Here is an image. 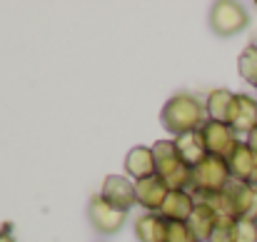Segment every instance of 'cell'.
<instances>
[{"label": "cell", "mask_w": 257, "mask_h": 242, "mask_svg": "<svg viewBox=\"0 0 257 242\" xmlns=\"http://www.w3.org/2000/svg\"><path fill=\"white\" fill-rule=\"evenodd\" d=\"M247 145L252 148V153L257 155V128L252 130V133H250V135H247Z\"/></svg>", "instance_id": "44dd1931"}, {"label": "cell", "mask_w": 257, "mask_h": 242, "mask_svg": "<svg viewBox=\"0 0 257 242\" xmlns=\"http://www.w3.org/2000/svg\"><path fill=\"white\" fill-rule=\"evenodd\" d=\"M170 192L172 190L168 187V182H165L160 175H153V177H145V180L135 182L138 205H140V207H145L148 212H160Z\"/></svg>", "instance_id": "ba28073f"}, {"label": "cell", "mask_w": 257, "mask_h": 242, "mask_svg": "<svg viewBox=\"0 0 257 242\" xmlns=\"http://www.w3.org/2000/svg\"><path fill=\"white\" fill-rule=\"evenodd\" d=\"M230 125L235 128V133H245L250 135L257 128V100L250 95H237L232 100V112H230Z\"/></svg>", "instance_id": "30bf717a"}, {"label": "cell", "mask_w": 257, "mask_h": 242, "mask_svg": "<svg viewBox=\"0 0 257 242\" xmlns=\"http://www.w3.org/2000/svg\"><path fill=\"white\" fill-rule=\"evenodd\" d=\"M0 242H15V237L8 230H0Z\"/></svg>", "instance_id": "7402d4cb"}, {"label": "cell", "mask_w": 257, "mask_h": 242, "mask_svg": "<svg viewBox=\"0 0 257 242\" xmlns=\"http://www.w3.org/2000/svg\"><path fill=\"white\" fill-rule=\"evenodd\" d=\"M200 135L205 140L207 153L215 155V158H225V160L235 150V145L240 143L235 128L227 125V123H217V120H205V125L200 128Z\"/></svg>", "instance_id": "8992f818"}, {"label": "cell", "mask_w": 257, "mask_h": 242, "mask_svg": "<svg viewBox=\"0 0 257 242\" xmlns=\"http://www.w3.org/2000/svg\"><path fill=\"white\" fill-rule=\"evenodd\" d=\"M237 73L242 75V80L247 82V85H252L257 87V45H247L242 53H240V58H237Z\"/></svg>", "instance_id": "e0dca14e"}, {"label": "cell", "mask_w": 257, "mask_h": 242, "mask_svg": "<svg viewBox=\"0 0 257 242\" xmlns=\"http://www.w3.org/2000/svg\"><path fill=\"white\" fill-rule=\"evenodd\" d=\"M153 155H155V172L168 182L170 190H190L192 170L180 160L175 140H158L153 145Z\"/></svg>", "instance_id": "3957f363"}, {"label": "cell", "mask_w": 257, "mask_h": 242, "mask_svg": "<svg viewBox=\"0 0 257 242\" xmlns=\"http://www.w3.org/2000/svg\"><path fill=\"white\" fill-rule=\"evenodd\" d=\"M87 220H90V225H92L97 232H102V235H115V232H120V227L125 225L127 212L120 210V207H115V205H110L102 195H95V197L90 200V205H87Z\"/></svg>", "instance_id": "5b68a950"}, {"label": "cell", "mask_w": 257, "mask_h": 242, "mask_svg": "<svg viewBox=\"0 0 257 242\" xmlns=\"http://www.w3.org/2000/svg\"><path fill=\"white\" fill-rule=\"evenodd\" d=\"M110 205L120 207V210H130L135 202H138V195H135V182L125 175H107L105 182H102V192H100Z\"/></svg>", "instance_id": "9c48e42d"}, {"label": "cell", "mask_w": 257, "mask_h": 242, "mask_svg": "<svg viewBox=\"0 0 257 242\" xmlns=\"http://www.w3.org/2000/svg\"><path fill=\"white\" fill-rule=\"evenodd\" d=\"M125 172H127L135 182L158 175V172H155V155H153V148H145V145L133 148V150L125 155Z\"/></svg>", "instance_id": "4fadbf2b"}, {"label": "cell", "mask_w": 257, "mask_h": 242, "mask_svg": "<svg viewBox=\"0 0 257 242\" xmlns=\"http://www.w3.org/2000/svg\"><path fill=\"white\" fill-rule=\"evenodd\" d=\"M168 242H200V240L190 230L187 222H170V227H168Z\"/></svg>", "instance_id": "d6986e66"}, {"label": "cell", "mask_w": 257, "mask_h": 242, "mask_svg": "<svg viewBox=\"0 0 257 242\" xmlns=\"http://www.w3.org/2000/svg\"><path fill=\"white\" fill-rule=\"evenodd\" d=\"M170 222L160 212H145L135 220V235L140 242H168Z\"/></svg>", "instance_id": "5bb4252c"}, {"label": "cell", "mask_w": 257, "mask_h": 242, "mask_svg": "<svg viewBox=\"0 0 257 242\" xmlns=\"http://www.w3.org/2000/svg\"><path fill=\"white\" fill-rule=\"evenodd\" d=\"M195 205H197V200H195L192 192H187V190H172L170 195H168V200H165V205H163V210H160V215L168 222H187L190 215H192V210H195Z\"/></svg>", "instance_id": "7c38bea8"}, {"label": "cell", "mask_w": 257, "mask_h": 242, "mask_svg": "<svg viewBox=\"0 0 257 242\" xmlns=\"http://www.w3.org/2000/svg\"><path fill=\"white\" fill-rule=\"evenodd\" d=\"M227 167H230L232 180L245 182V185H257V155L247 145V140H240L235 150L227 155Z\"/></svg>", "instance_id": "52a82bcc"}, {"label": "cell", "mask_w": 257, "mask_h": 242, "mask_svg": "<svg viewBox=\"0 0 257 242\" xmlns=\"http://www.w3.org/2000/svg\"><path fill=\"white\" fill-rule=\"evenodd\" d=\"M187 225H190V230L197 235V240L207 242L210 235H212V230H215V225H217V212H215L207 202L200 200V202L195 205V210H192Z\"/></svg>", "instance_id": "9a60e30c"}, {"label": "cell", "mask_w": 257, "mask_h": 242, "mask_svg": "<svg viewBox=\"0 0 257 242\" xmlns=\"http://www.w3.org/2000/svg\"><path fill=\"white\" fill-rule=\"evenodd\" d=\"M232 175H230V167L225 158H215L210 155L205 162H200L192 175H190V190L192 195H197L200 200H207L217 192H222L227 185H230Z\"/></svg>", "instance_id": "7a4b0ae2"}, {"label": "cell", "mask_w": 257, "mask_h": 242, "mask_svg": "<svg viewBox=\"0 0 257 242\" xmlns=\"http://www.w3.org/2000/svg\"><path fill=\"white\" fill-rule=\"evenodd\" d=\"M232 100H235V92H230V90H212L207 95V102H205L207 120H217V123H227L230 125Z\"/></svg>", "instance_id": "2e32d148"}, {"label": "cell", "mask_w": 257, "mask_h": 242, "mask_svg": "<svg viewBox=\"0 0 257 242\" xmlns=\"http://www.w3.org/2000/svg\"><path fill=\"white\" fill-rule=\"evenodd\" d=\"M247 23H250V15L240 3L220 0L210 8V28H212V33H217L222 38L242 33L247 28Z\"/></svg>", "instance_id": "277c9868"}, {"label": "cell", "mask_w": 257, "mask_h": 242, "mask_svg": "<svg viewBox=\"0 0 257 242\" xmlns=\"http://www.w3.org/2000/svg\"><path fill=\"white\" fill-rule=\"evenodd\" d=\"M235 222L237 220H230V217H217V225L210 235L207 242H235Z\"/></svg>", "instance_id": "ac0fdd59"}, {"label": "cell", "mask_w": 257, "mask_h": 242, "mask_svg": "<svg viewBox=\"0 0 257 242\" xmlns=\"http://www.w3.org/2000/svg\"><path fill=\"white\" fill-rule=\"evenodd\" d=\"M175 148H177L180 160L185 162L190 170H195L200 162H205L207 158H210V153H207V148H205V140H202L200 130L175 138Z\"/></svg>", "instance_id": "8fae6325"}, {"label": "cell", "mask_w": 257, "mask_h": 242, "mask_svg": "<svg viewBox=\"0 0 257 242\" xmlns=\"http://www.w3.org/2000/svg\"><path fill=\"white\" fill-rule=\"evenodd\" d=\"M205 112H207L205 105L195 95L177 92V95H172L170 100L165 102V107L160 112V120H163L168 133H172L175 138H180V135L200 130L205 125Z\"/></svg>", "instance_id": "6da1fadb"}, {"label": "cell", "mask_w": 257, "mask_h": 242, "mask_svg": "<svg viewBox=\"0 0 257 242\" xmlns=\"http://www.w3.org/2000/svg\"><path fill=\"white\" fill-rule=\"evenodd\" d=\"M255 225H257V217H255Z\"/></svg>", "instance_id": "603a6c76"}, {"label": "cell", "mask_w": 257, "mask_h": 242, "mask_svg": "<svg viewBox=\"0 0 257 242\" xmlns=\"http://www.w3.org/2000/svg\"><path fill=\"white\" fill-rule=\"evenodd\" d=\"M235 242H257V225L255 220H237L235 222Z\"/></svg>", "instance_id": "ffe728a7"}]
</instances>
